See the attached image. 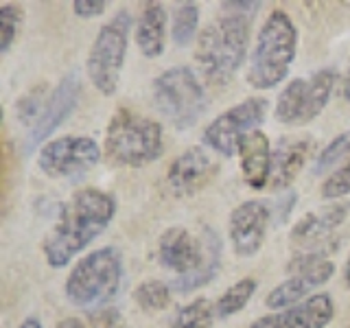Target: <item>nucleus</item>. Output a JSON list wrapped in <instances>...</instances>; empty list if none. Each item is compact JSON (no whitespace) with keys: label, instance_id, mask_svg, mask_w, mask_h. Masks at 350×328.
I'll return each mask as SVG.
<instances>
[{"label":"nucleus","instance_id":"obj_27","mask_svg":"<svg viewBox=\"0 0 350 328\" xmlns=\"http://www.w3.org/2000/svg\"><path fill=\"white\" fill-rule=\"evenodd\" d=\"M25 22V9L20 5H3L0 7V53H9L11 44L18 38V31Z\"/></svg>","mask_w":350,"mask_h":328},{"label":"nucleus","instance_id":"obj_25","mask_svg":"<svg viewBox=\"0 0 350 328\" xmlns=\"http://www.w3.org/2000/svg\"><path fill=\"white\" fill-rule=\"evenodd\" d=\"M197 27H200V7L195 3H182L175 11L171 36L178 46H189L197 36Z\"/></svg>","mask_w":350,"mask_h":328},{"label":"nucleus","instance_id":"obj_36","mask_svg":"<svg viewBox=\"0 0 350 328\" xmlns=\"http://www.w3.org/2000/svg\"><path fill=\"white\" fill-rule=\"evenodd\" d=\"M344 280H346L348 289H350V256H348V260H346V267H344Z\"/></svg>","mask_w":350,"mask_h":328},{"label":"nucleus","instance_id":"obj_29","mask_svg":"<svg viewBox=\"0 0 350 328\" xmlns=\"http://www.w3.org/2000/svg\"><path fill=\"white\" fill-rule=\"evenodd\" d=\"M44 105H46V101L40 96V90H38V94L33 96V94H27V96H22L20 98V103H16V116L22 120V123H33L36 125V120L40 118V114H42V109H44Z\"/></svg>","mask_w":350,"mask_h":328},{"label":"nucleus","instance_id":"obj_16","mask_svg":"<svg viewBox=\"0 0 350 328\" xmlns=\"http://www.w3.org/2000/svg\"><path fill=\"white\" fill-rule=\"evenodd\" d=\"M335 273V262L324 260L317 262L313 267H306L298 273H293L291 278H287L284 282H280L278 287H273L267 295L265 304L271 311H284L289 306H295L304 300L311 298V291L322 287L328 280L333 278Z\"/></svg>","mask_w":350,"mask_h":328},{"label":"nucleus","instance_id":"obj_7","mask_svg":"<svg viewBox=\"0 0 350 328\" xmlns=\"http://www.w3.org/2000/svg\"><path fill=\"white\" fill-rule=\"evenodd\" d=\"M129 31L131 16L127 9H123L98 29L90 53H88V79L103 96H114L118 90L129 46Z\"/></svg>","mask_w":350,"mask_h":328},{"label":"nucleus","instance_id":"obj_33","mask_svg":"<svg viewBox=\"0 0 350 328\" xmlns=\"http://www.w3.org/2000/svg\"><path fill=\"white\" fill-rule=\"evenodd\" d=\"M55 328H88L79 317H64L62 322L55 324Z\"/></svg>","mask_w":350,"mask_h":328},{"label":"nucleus","instance_id":"obj_26","mask_svg":"<svg viewBox=\"0 0 350 328\" xmlns=\"http://www.w3.org/2000/svg\"><path fill=\"white\" fill-rule=\"evenodd\" d=\"M350 158V131H344L339 134L333 142L317 153L315 164H313V175H322L328 171H335V167H339L342 162H346Z\"/></svg>","mask_w":350,"mask_h":328},{"label":"nucleus","instance_id":"obj_2","mask_svg":"<svg viewBox=\"0 0 350 328\" xmlns=\"http://www.w3.org/2000/svg\"><path fill=\"white\" fill-rule=\"evenodd\" d=\"M250 27L243 14H232L213 20L204 27L195 44V62L211 85H226L234 79L247 55Z\"/></svg>","mask_w":350,"mask_h":328},{"label":"nucleus","instance_id":"obj_32","mask_svg":"<svg viewBox=\"0 0 350 328\" xmlns=\"http://www.w3.org/2000/svg\"><path fill=\"white\" fill-rule=\"evenodd\" d=\"M221 7L226 11H232V14H243L245 16V11H247V14H254V11L260 7V3H224Z\"/></svg>","mask_w":350,"mask_h":328},{"label":"nucleus","instance_id":"obj_13","mask_svg":"<svg viewBox=\"0 0 350 328\" xmlns=\"http://www.w3.org/2000/svg\"><path fill=\"white\" fill-rule=\"evenodd\" d=\"M206 245L202 236L191 234L182 226H173L164 230L158 238V260L164 269H169L178 276L193 273L204 265Z\"/></svg>","mask_w":350,"mask_h":328},{"label":"nucleus","instance_id":"obj_31","mask_svg":"<svg viewBox=\"0 0 350 328\" xmlns=\"http://www.w3.org/2000/svg\"><path fill=\"white\" fill-rule=\"evenodd\" d=\"M105 9H107V3H103V0H75V3H72L75 16L85 18V20L101 16Z\"/></svg>","mask_w":350,"mask_h":328},{"label":"nucleus","instance_id":"obj_9","mask_svg":"<svg viewBox=\"0 0 350 328\" xmlns=\"http://www.w3.org/2000/svg\"><path fill=\"white\" fill-rule=\"evenodd\" d=\"M267 98H245L234 107L219 114L204 131V142L208 149L217 151L219 156L232 158L239 151L241 140L252 134L267 116Z\"/></svg>","mask_w":350,"mask_h":328},{"label":"nucleus","instance_id":"obj_14","mask_svg":"<svg viewBox=\"0 0 350 328\" xmlns=\"http://www.w3.org/2000/svg\"><path fill=\"white\" fill-rule=\"evenodd\" d=\"M217 162L202 147H191L171 162L167 171V184L173 195L191 197L211 184L217 175Z\"/></svg>","mask_w":350,"mask_h":328},{"label":"nucleus","instance_id":"obj_28","mask_svg":"<svg viewBox=\"0 0 350 328\" xmlns=\"http://www.w3.org/2000/svg\"><path fill=\"white\" fill-rule=\"evenodd\" d=\"M350 195V158L335 169L322 184V197L324 200H342Z\"/></svg>","mask_w":350,"mask_h":328},{"label":"nucleus","instance_id":"obj_11","mask_svg":"<svg viewBox=\"0 0 350 328\" xmlns=\"http://www.w3.org/2000/svg\"><path fill=\"white\" fill-rule=\"evenodd\" d=\"M271 221V206L262 200H247L230 213L228 234L234 254L241 258L256 256L265 243Z\"/></svg>","mask_w":350,"mask_h":328},{"label":"nucleus","instance_id":"obj_21","mask_svg":"<svg viewBox=\"0 0 350 328\" xmlns=\"http://www.w3.org/2000/svg\"><path fill=\"white\" fill-rule=\"evenodd\" d=\"M202 238L206 243V260L204 265L193 271V273H186V276H178L171 282V289L180 291V293H189L193 289H200L204 284L211 282L217 271H219V262H221V238L215 232L213 228H202Z\"/></svg>","mask_w":350,"mask_h":328},{"label":"nucleus","instance_id":"obj_22","mask_svg":"<svg viewBox=\"0 0 350 328\" xmlns=\"http://www.w3.org/2000/svg\"><path fill=\"white\" fill-rule=\"evenodd\" d=\"M256 293V280L254 278H241L234 282L232 287H228L219 295V300L215 302V315L217 320H226V317H232L239 311L245 309V304L252 300V295Z\"/></svg>","mask_w":350,"mask_h":328},{"label":"nucleus","instance_id":"obj_23","mask_svg":"<svg viewBox=\"0 0 350 328\" xmlns=\"http://www.w3.org/2000/svg\"><path fill=\"white\" fill-rule=\"evenodd\" d=\"M215 317V304L208 298H197L180 306L169 328H211Z\"/></svg>","mask_w":350,"mask_h":328},{"label":"nucleus","instance_id":"obj_5","mask_svg":"<svg viewBox=\"0 0 350 328\" xmlns=\"http://www.w3.org/2000/svg\"><path fill=\"white\" fill-rule=\"evenodd\" d=\"M123 280V258L116 247H98L85 254L66 278V298L77 309L92 313L116 298Z\"/></svg>","mask_w":350,"mask_h":328},{"label":"nucleus","instance_id":"obj_15","mask_svg":"<svg viewBox=\"0 0 350 328\" xmlns=\"http://www.w3.org/2000/svg\"><path fill=\"white\" fill-rule=\"evenodd\" d=\"M335 317V302L328 293H315L309 300L284 311L262 315L250 328H326Z\"/></svg>","mask_w":350,"mask_h":328},{"label":"nucleus","instance_id":"obj_34","mask_svg":"<svg viewBox=\"0 0 350 328\" xmlns=\"http://www.w3.org/2000/svg\"><path fill=\"white\" fill-rule=\"evenodd\" d=\"M18 328H44V326H42V322H40V317L29 315V317H25V320H22V324H20Z\"/></svg>","mask_w":350,"mask_h":328},{"label":"nucleus","instance_id":"obj_19","mask_svg":"<svg viewBox=\"0 0 350 328\" xmlns=\"http://www.w3.org/2000/svg\"><path fill=\"white\" fill-rule=\"evenodd\" d=\"M271 142L262 131L254 129L239 145L241 173L250 189L262 191L271 180Z\"/></svg>","mask_w":350,"mask_h":328},{"label":"nucleus","instance_id":"obj_10","mask_svg":"<svg viewBox=\"0 0 350 328\" xmlns=\"http://www.w3.org/2000/svg\"><path fill=\"white\" fill-rule=\"evenodd\" d=\"M101 160V147L88 136H62L44 142L38 167L49 178H81Z\"/></svg>","mask_w":350,"mask_h":328},{"label":"nucleus","instance_id":"obj_18","mask_svg":"<svg viewBox=\"0 0 350 328\" xmlns=\"http://www.w3.org/2000/svg\"><path fill=\"white\" fill-rule=\"evenodd\" d=\"M348 215L346 206H326L320 208L315 213H306L298 223L291 228V245L300 249H309L320 243H326L328 236H333L337 232V228L344 223V219Z\"/></svg>","mask_w":350,"mask_h":328},{"label":"nucleus","instance_id":"obj_20","mask_svg":"<svg viewBox=\"0 0 350 328\" xmlns=\"http://www.w3.org/2000/svg\"><path fill=\"white\" fill-rule=\"evenodd\" d=\"M136 44L147 59H158L167 44V9L160 3H149L138 18Z\"/></svg>","mask_w":350,"mask_h":328},{"label":"nucleus","instance_id":"obj_35","mask_svg":"<svg viewBox=\"0 0 350 328\" xmlns=\"http://www.w3.org/2000/svg\"><path fill=\"white\" fill-rule=\"evenodd\" d=\"M342 96L350 103V64H348V70H346V77H344V83H342Z\"/></svg>","mask_w":350,"mask_h":328},{"label":"nucleus","instance_id":"obj_30","mask_svg":"<svg viewBox=\"0 0 350 328\" xmlns=\"http://www.w3.org/2000/svg\"><path fill=\"white\" fill-rule=\"evenodd\" d=\"M90 317V328H125V320L120 315L118 309L114 306H103V309H96L92 313H88Z\"/></svg>","mask_w":350,"mask_h":328},{"label":"nucleus","instance_id":"obj_8","mask_svg":"<svg viewBox=\"0 0 350 328\" xmlns=\"http://www.w3.org/2000/svg\"><path fill=\"white\" fill-rule=\"evenodd\" d=\"M339 74L335 68H322L311 77H298L282 87L276 101V120L282 125L298 127L315 120L324 112L335 90Z\"/></svg>","mask_w":350,"mask_h":328},{"label":"nucleus","instance_id":"obj_6","mask_svg":"<svg viewBox=\"0 0 350 328\" xmlns=\"http://www.w3.org/2000/svg\"><path fill=\"white\" fill-rule=\"evenodd\" d=\"M153 105L175 129H189L208 109V96L202 81L189 66L164 70L151 83Z\"/></svg>","mask_w":350,"mask_h":328},{"label":"nucleus","instance_id":"obj_3","mask_svg":"<svg viewBox=\"0 0 350 328\" xmlns=\"http://www.w3.org/2000/svg\"><path fill=\"white\" fill-rule=\"evenodd\" d=\"M298 53V29L280 9H273L262 22L247 66V83L254 90H271L291 70Z\"/></svg>","mask_w":350,"mask_h":328},{"label":"nucleus","instance_id":"obj_4","mask_svg":"<svg viewBox=\"0 0 350 328\" xmlns=\"http://www.w3.org/2000/svg\"><path fill=\"white\" fill-rule=\"evenodd\" d=\"M162 125L129 107H118L105 129V156L116 167H147L162 156Z\"/></svg>","mask_w":350,"mask_h":328},{"label":"nucleus","instance_id":"obj_12","mask_svg":"<svg viewBox=\"0 0 350 328\" xmlns=\"http://www.w3.org/2000/svg\"><path fill=\"white\" fill-rule=\"evenodd\" d=\"M81 98V79L79 72H68L64 79L55 85V90L49 94L46 105H44L40 118L36 120V125L31 127L27 136V151H33L46 140L53 131H57L59 125H64L66 120L72 116V112L79 105Z\"/></svg>","mask_w":350,"mask_h":328},{"label":"nucleus","instance_id":"obj_17","mask_svg":"<svg viewBox=\"0 0 350 328\" xmlns=\"http://www.w3.org/2000/svg\"><path fill=\"white\" fill-rule=\"evenodd\" d=\"M313 151V138L309 136H284L271 151V180L276 191L289 189L293 180L306 164Z\"/></svg>","mask_w":350,"mask_h":328},{"label":"nucleus","instance_id":"obj_24","mask_svg":"<svg viewBox=\"0 0 350 328\" xmlns=\"http://www.w3.org/2000/svg\"><path fill=\"white\" fill-rule=\"evenodd\" d=\"M134 300L147 313L164 311L171 304V287L162 280H145L136 287Z\"/></svg>","mask_w":350,"mask_h":328},{"label":"nucleus","instance_id":"obj_1","mask_svg":"<svg viewBox=\"0 0 350 328\" xmlns=\"http://www.w3.org/2000/svg\"><path fill=\"white\" fill-rule=\"evenodd\" d=\"M116 215V200L98 189H79L62 206L57 223L44 241V256L53 269H62L101 236Z\"/></svg>","mask_w":350,"mask_h":328}]
</instances>
